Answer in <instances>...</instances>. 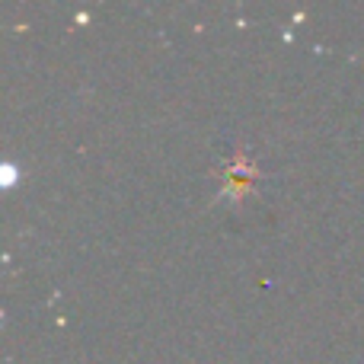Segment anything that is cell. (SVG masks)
<instances>
[{"mask_svg": "<svg viewBox=\"0 0 364 364\" xmlns=\"http://www.w3.org/2000/svg\"><path fill=\"white\" fill-rule=\"evenodd\" d=\"M252 179H256V166L246 154H233V160L227 164L224 170V192L220 195H230V198H240L243 192L252 188Z\"/></svg>", "mask_w": 364, "mask_h": 364, "instance_id": "1", "label": "cell"}]
</instances>
